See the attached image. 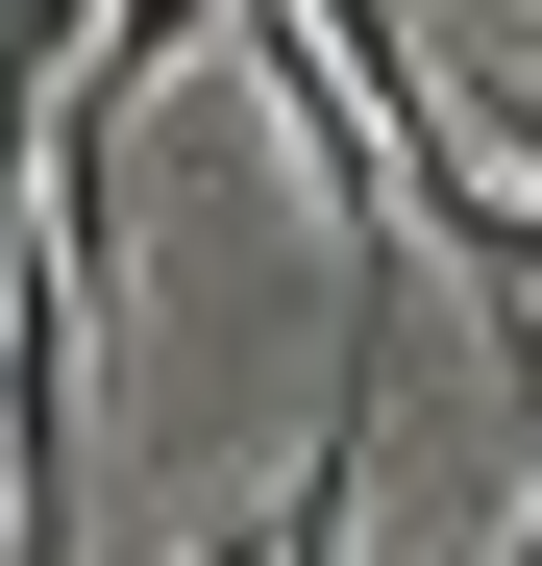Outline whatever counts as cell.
Here are the masks:
<instances>
[{"mask_svg": "<svg viewBox=\"0 0 542 566\" xmlns=\"http://www.w3.org/2000/svg\"><path fill=\"white\" fill-rule=\"evenodd\" d=\"M469 566H542V493H518V517H493V542H469Z\"/></svg>", "mask_w": 542, "mask_h": 566, "instance_id": "cell-2", "label": "cell"}, {"mask_svg": "<svg viewBox=\"0 0 542 566\" xmlns=\"http://www.w3.org/2000/svg\"><path fill=\"white\" fill-rule=\"evenodd\" d=\"M74 25H100V0H0V172L50 148V74H74Z\"/></svg>", "mask_w": 542, "mask_h": 566, "instance_id": "cell-1", "label": "cell"}]
</instances>
